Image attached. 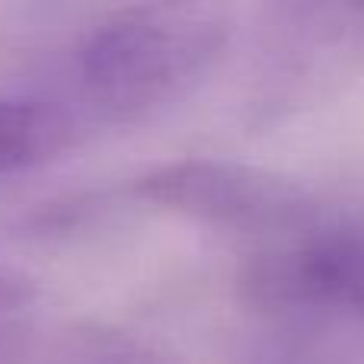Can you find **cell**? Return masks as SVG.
Returning <instances> with one entry per match:
<instances>
[{"label": "cell", "instance_id": "3", "mask_svg": "<svg viewBox=\"0 0 364 364\" xmlns=\"http://www.w3.org/2000/svg\"><path fill=\"white\" fill-rule=\"evenodd\" d=\"M138 195L208 227L246 233H304L320 208L297 182L233 160H176L138 179Z\"/></svg>", "mask_w": 364, "mask_h": 364}, {"label": "cell", "instance_id": "6", "mask_svg": "<svg viewBox=\"0 0 364 364\" xmlns=\"http://www.w3.org/2000/svg\"><path fill=\"white\" fill-rule=\"evenodd\" d=\"M36 301V284L26 275L0 269V316H16Z\"/></svg>", "mask_w": 364, "mask_h": 364}, {"label": "cell", "instance_id": "5", "mask_svg": "<svg viewBox=\"0 0 364 364\" xmlns=\"http://www.w3.org/2000/svg\"><path fill=\"white\" fill-rule=\"evenodd\" d=\"M74 119L42 100H0V176L45 164L68 151Z\"/></svg>", "mask_w": 364, "mask_h": 364}, {"label": "cell", "instance_id": "1", "mask_svg": "<svg viewBox=\"0 0 364 364\" xmlns=\"http://www.w3.org/2000/svg\"><path fill=\"white\" fill-rule=\"evenodd\" d=\"M227 45V19L205 6H134L77 48L83 93L100 115L134 122L179 100Z\"/></svg>", "mask_w": 364, "mask_h": 364}, {"label": "cell", "instance_id": "2", "mask_svg": "<svg viewBox=\"0 0 364 364\" xmlns=\"http://www.w3.org/2000/svg\"><path fill=\"white\" fill-rule=\"evenodd\" d=\"M246 297L275 316L364 333V230L310 227L246 269Z\"/></svg>", "mask_w": 364, "mask_h": 364}, {"label": "cell", "instance_id": "4", "mask_svg": "<svg viewBox=\"0 0 364 364\" xmlns=\"http://www.w3.org/2000/svg\"><path fill=\"white\" fill-rule=\"evenodd\" d=\"M0 364H164V355L112 326L0 316Z\"/></svg>", "mask_w": 364, "mask_h": 364}]
</instances>
